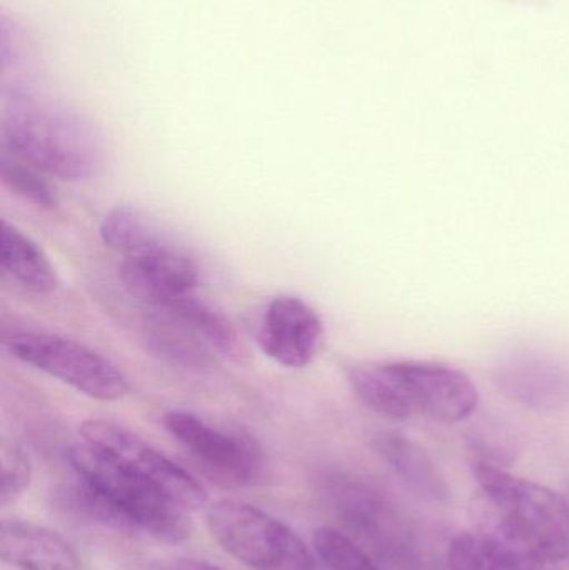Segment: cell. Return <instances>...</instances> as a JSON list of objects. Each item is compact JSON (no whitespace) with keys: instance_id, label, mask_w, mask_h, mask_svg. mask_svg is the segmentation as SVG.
<instances>
[{"instance_id":"cell-12","label":"cell","mask_w":569,"mask_h":570,"mask_svg":"<svg viewBox=\"0 0 569 570\" xmlns=\"http://www.w3.org/2000/svg\"><path fill=\"white\" fill-rule=\"evenodd\" d=\"M500 391L523 407L551 412L569 407V361L537 352L504 358L497 365Z\"/></svg>"},{"instance_id":"cell-25","label":"cell","mask_w":569,"mask_h":570,"mask_svg":"<svg viewBox=\"0 0 569 570\" xmlns=\"http://www.w3.org/2000/svg\"><path fill=\"white\" fill-rule=\"evenodd\" d=\"M565 498H567L568 508H569V489H568V494H567V495H565Z\"/></svg>"},{"instance_id":"cell-23","label":"cell","mask_w":569,"mask_h":570,"mask_svg":"<svg viewBox=\"0 0 569 570\" xmlns=\"http://www.w3.org/2000/svg\"><path fill=\"white\" fill-rule=\"evenodd\" d=\"M2 461V485H0V504L9 508L22 498L32 479V462L22 445L3 439L0 445Z\"/></svg>"},{"instance_id":"cell-10","label":"cell","mask_w":569,"mask_h":570,"mask_svg":"<svg viewBox=\"0 0 569 570\" xmlns=\"http://www.w3.org/2000/svg\"><path fill=\"white\" fill-rule=\"evenodd\" d=\"M120 279L147 307L193 294L200 274L194 257L164 234L159 239L124 256Z\"/></svg>"},{"instance_id":"cell-14","label":"cell","mask_w":569,"mask_h":570,"mask_svg":"<svg viewBox=\"0 0 569 570\" xmlns=\"http://www.w3.org/2000/svg\"><path fill=\"white\" fill-rule=\"evenodd\" d=\"M373 448L387 468L420 498L438 504L450 501L447 478L420 444L396 432H381L374 438Z\"/></svg>"},{"instance_id":"cell-13","label":"cell","mask_w":569,"mask_h":570,"mask_svg":"<svg viewBox=\"0 0 569 570\" xmlns=\"http://www.w3.org/2000/svg\"><path fill=\"white\" fill-rule=\"evenodd\" d=\"M0 558L19 570H82V559L67 539L19 519L0 524Z\"/></svg>"},{"instance_id":"cell-24","label":"cell","mask_w":569,"mask_h":570,"mask_svg":"<svg viewBox=\"0 0 569 570\" xmlns=\"http://www.w3.org/2000/svg\"><path fill=\"white\" fill-rule=\"evenodd\" d=\"M166 570H226L219 566L210 564L207 561H199V559H180V561L173 562Z\"/></svg>"},{"instance_id":"cell-22","label":"cell","mask_w":569,"mask_h":570,"mask_svg":"<svg viewBox=\"0 0 569 570\" xmlns=\"http://www.w3.org/2000/svg\"><path fill=\"white\" fill-rule=\"evenodd\" d=\"M314 551L330 570H381L353 538L336 529H317Z\"/></svg>"},{"instance_id":"cell-6","label":"cell","mask_w":569,"mask_h":570,"mask_svg":"<svg viewBox=\"0 0 569 570\" xmlns=\"http://www.w3.org/2000/svg\"><path fill=\"white\" fill-rule=\"evenodd\" d=\"M6 347L17 361L87 397L112 402L129 394L130 384L124 372L82 342L46 332H16L6 338Z\"/></svg>"},{"instance_id":"cell-1","label":"cell","mask_w":569,"mask_h":570,"mask_svg":"<svg viewBox=\"0 0 569 570\" xmlns=\"http://www.w3.org/2000/svg\"><path fill=\"white\" fill-rule=\"evenodd\" d=\"M3 153L57 179L87 180L104 166L99 134L79 114L32 86L13 87L2 116Z\"/></svg>"},{"instance_id":"cell-3","label":"cell","mask_w":569,"mask_h":570,"mask_svg":"<svg viewBox=\"0 0 569 570\" xmlns=\"http://www.w3.org/2000/svg\"><path fill=\"white\" fill-rule=\"evenodd\" d=\"M69 459L77 478L102 498L120 529L146 532L167 544H179L189 538L187 512L112 455L84 441L72 448Z\"/></svg>"},{"instance_id":"cell-20","label":"cell","mask_w":569,"mask_h":570,"mask_svg":"<svg viewBox=\"0 0 569 570\" xmlns=\"http://www.w3.org/2000/svg\"><path fill=\"white\" fill-rule=\"evenodd\" d=\"M100 239L110 249L127 256L147 244L163 237L156 220L133 206L114 207L100 223Z\"/></svg>"},{"instance_id":"cell-15","label":"cell","mask_w":569,"mask_h":570,"mask_svg":"<svg viewBox=\"0 0 569 570\" xmlns=\"http://www.w3.org/2000/svg\"><path fill=\"white\" fill-rule=\"evenodd\" d=\"M143 337L156 357L176 367L200 371L219 358L186 322L166 307H149L143 322Z\"/></svg>"},{"instance_id":"cell-7","label":"cell","mask_w":569,"mask_h":570,"mask_svg":"<svg viewBox=\"0 0 569 570\" xmlns=\"http://www.w3.org/2000/svg\"><path fill=\"white\" fill-rule=\"evenodd\" d=\"M164 425L217 484L247 488L263 478L266 458L246 432L220 428L189 411L167 412Z\"/></svg>"},{"instance_id":"cell-16","label":"cell","mask_w":569,"mask_h":570,"mask_svg":"<svg viewBox=\"0 0 569 570\" xmlns=\"http://www.w3.org/2000/svg\"><path fill=\"white\" fill-rule=\"evenodd\" d=\"M450 570H555L493 532L457 535L448 549Z\"/></svg>"},{"instance_id":"cell-19","label":"cell","mask_w":569,"mask_h":570,"mask_svg":"<svg viewBox=\"0 0 569 570\" xmlns=\"http://www.w3.org/2000/svg\"><path fill=\"white\" fill-rule=\"evenodd\" d=\"M156 307L169 308L180 321L186 322L217 357L239 362L246 355L233 322L210 302L187 294Z\"/></svg>"},{"instance_id":"cell-4","label":"cell","mask_w":569,"mask_h":570,"mask_svg":"<svg viewBox=\"0 0 569 570\" xmlns=\"http://www.w3.org/2000/svg\"><path fill=\"white\" fill-rule=\"evenodd\" d=\"M206 522L217 544L246 568H316L306 542L290 525L246 502L220 499L207 508Z\"/></svg>"},{"instance_id":"cell-11","label":"cell","mask_w":569,"mask_h":570,"mask_svg":"<svg viewBox=\"0 0 569 570\" xmlns=\"http://www.w3.org/2000/svg\"><path fill=\"white\" fill-rule=\"evenodd\" d=\"M323 335V321L307 302L279 295L264 312L257 342L264 354L283 367L303 368L316 357Z\"/></svg>"},{"instance_id":"cell-9","label":"cell","mask_w":569,"mask_h":570,"mask_svg":"<svg viewBox=\"0 0 569 570\" xmlns=\"http://www.w3.org/2000/svg\"><path fill=\"white\" fill-rule=\"evenodd\" d=\"M413 415L457 424L477 411L478 389L460 368L433 361H393Z\"/></svg>"},{"instance_id":"cell-2","label":"cell","mask_w":569,"mask_h":570,"mask_svg":"<svg viewBox=\"0 0 569 570\" xmlns=\"http://www.w3.org/2000/svg\"><path fill=\"white\" fill-rule=\"evenodd\" d=\"M473 475L497 518L493 534L548 568L569 569V508L565 495L481 459L474 461Z\"/></svg>"},{"instance_id":"cell-18","label":"cell","mask_w":569,"mask_h":570,"mask_svg":"<svg viewBox=\"0 0 569 570\" xmlns=\"http://www.w3.org/2000/svg\"><path fill=\"white\" fill-rule=\"evenodd\" d=\"M0 264L7 276L33 294H52L59 285L56 269L42 247L7 220H2Z\"/></svg>"},{"instance_id":"cell-21","label":"cell","mask_w":569,"mask_h":570,"mask_svg":"<svg viewBox=\"0 0 569 570\" xmlns=\"http://www.w3.org/2000/svg\"><path fill=\"white\" fill-rule=\"evenodd\" d=\"M2 180L17 196L33 206L42 209H56L59 206V194L46 174L7 153L2 156Z\"/></svg>"},{"instance_id":"cell-8","label":"cell","mask_w":569,"mask_h":570,"mask_svg":"<svg viewBox=\"0 0 569 570\" xmlns=\"http://www.w3.org/2000/svg\"><path fill=\"white\" fill-rule=\"evenodd\" d=\"M84 441L96 445L100 451L112 455L147 481L166 492L179 508L186 512L199 511L207 502L203 485L184 471L176 462L170 461L163 452L157 451L149 442L124 425L104 419L84 422L80 428Z\"/></svg>"},{"instance_id":"cell-5","label":"cell","mask_w":569,"mask_h":570,"mask_svg":"<svg viewBox=\"0 0 569 570\" xmlns=\"http://www.w3.org/2000/svg\"><path fill=\"white\" fill-rule=\"evenodd\" d=\"M323 489L357 544L367 546L391 566L414 569L418 551L413 532L380 491L343 472L326 475Z\"/></svg>"},{"instance_id":"cell-17","label":"cell","mask_w":569,"mask_h":570,"mask_svg":"<svg viewBox=\"0 0 569 570\" xmlns=\"http://www.w3.org/2000/svg\"><path fill=\"white\" fill-rule=\"evenodd\" d=\"M347 382L356 397L381 417L398 422L414 417L393 361L354 362L347 367Z\"/></svg>"}]
</instances>
